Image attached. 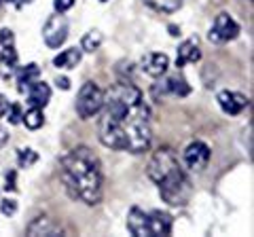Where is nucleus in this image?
Here are the masks:
<instances>
[{"mask_svg":"<svg viewBox=\"0 0 254 237\" xmlns=\"http://www.w3.org/2000/svg\"><path fill=\"white\" fill-rule=\"evenodd\" d=\"M100 142L113 151L140 155L150 146V118L142 91L131 83H117L104 96Z\"/></svg>","mask_w":254,"mask_h":237,"instance_id":"obj_1","label":"nucleus"},{"mask_svg":"<svg viewBox=\"0 0 254 237\" xmlns=\"http://www.w3.org/2000/svg\"><path fill=\"white\" fill-rule=\"evenodd\" d=\"M60 176L68 195L87 205H95L102 199V165L100 159L87 146L70 151L60 163Z\"/></svg>","mask_w":254,"mask_h":237,"instance_id":"obj_2","label":"nucleus"},{"mask_svg":"<svg viewBox=\"0 0 254 237\" xmlns=\"http://www.w3.org/2000/svg\"><path fill=\"white\" fill-rule=\"evenodd\" d=\"M148 178L159 186L163 201L170 205H185L190 199V180L187 174L182 172L176 155L172 148H159V151L150 157L148 168H146Z\"/></svg>","mask_w":254,"mask_h":237,"instance_id":"obj_3","label":"nucleus"},{"mask_svg":"<svg viewBox=\"0 0 254 237\" xmlns=\"http://www.w3.org/2000/svg\"><path fill=\"white\" fill-rule=\"evenodd\" d=\"M104 104V91L95 83H85L76 96V113L81 118H91L102 110Z\"/></svg>","mask_w":254,"mask_h":237,"instance_id":"obj_4","label":"nucleus"},{"mask_svg":"<svg viewBox=\"0 0 254 237\" xmlns=\"http://www.w3.org/2000/svg\"><path fill=\"white\" fill-rule=\"evenodd\" d=\"M43 38L49 49H60V47L66 43L68 38V21L62 13L58 15H51L49 19L45 21V28H43Z\"/></svg>","mask_w":254,"mask_h":237,"instance_id":"obj_5","label":"nucleus"},{"mask_svg":"<svg viewBox=\"0 0 254 237\" xmlns=\"http://www.w3.org/2000/svg\"><path fill=\"white\" fill-rule=\"evenodd\" d=\"M237 34H240V23H237L231 15L220 13V15H216V19H214V26L210 28L208 38L212 43H229V41H233V38H237Z\"/></svg>","mask_w":254,"mask_h":237,"instance_id":"obj_6","label":"nucleus"},{"mask_svg":"<svg viewBox=\"0 0 254 237\" xmlns=\"http://www.w3.org/2000/svg\"><path fill=\"white\" fill-rule=\"evenodd\" d=\"M210 155L212 153H210L208 144L201 142V140H195V142H190V144L185 148V163L193 172H201L205 165H208Z\"/></svg>","mask_w":254,"mask_h":237,"instance_id":"obj_7","label":"nucleus"},{"mask_svg":"<svg viewBox=\"0 0 254 237\" xmlns=\"http://www.w3.org/2000/svg\"><path fill=\"white\" fill-rule=\"evenodd\" d=\"M155 96H174V98H187L190 93V87L187 83L185 76L180 74H174V76H168L165 81H159L155 87H153Z\"/></svg>","mask_w":254,"mask_h":237,"instance_id":"obj_8","label":"nucleus"},{"mask_svg":"<svg viewBox=\"0 0 254 237\" xmlns=\"http://www.w3.org/2000/svg\"><path fill=\"white\" fill-rule=\"evenodd\" d=\"M218 104L222 108V113H227V115H231V117H237V115H242V110L248 106V98L242 96V93H237V91H220L218 93Z\"/></svg>","mask_w":254,"mask_h":237,"instance_id":"obj_9","label":"nucleus"},{"mask_svg":"<svg viewBox=\"0 0 254 237\" xmlns=\"http://www.w3.org/2000/svg\"><path fill=\"white\" fill-rule=\"evenodd\" d=\"M127 229L131 235L136 237H150V223H148V214L140 208H131L127 214Z\"/></svg>","mask_w":254,"mask_h":237,"instance_id":"obj_10","label":"nucleus"},{"mask_svg":"<svg viewBox=\"0 0 254 237\" xmlns=\"http://www.w3.org/2000/svg\"><path fill=\"white\" fill-rule=\"evenodd\" d=\"M170 66V59L165 53H148L142 58V70L148 74V76H163L165 70Z\"/></svg>","mask_w":254,"mask_h":237,"instance_id":"obj_11","label":"nucleus"},{"mask_svg":"<svg viewBox=\"0 0 254 237\" xmlns=\"http://www.w3.org/2000/svg\"><path fill=\"white\" fill-rule=\"evenodd\" d=\"M201 59V51L197 45V38H189L178 47V55H176V66L182 68L185 64H195Z\"/></svg>","mask_w":254,"mask_h":237,"instance_id":"obj_12","label":"nucleus"},{"mask_svg":"<svg viewBox=\"0 0 254 237\" xmlns=\"http://www.w3.org/2000/svg\"><path fill=\"white\" fill-rule=\"evenodd\" d=\"M148 223H150V237L155 235H170L172 233V216L165 212H150L148 214Z\"/></svg>","mask_w":254,"mask_h":237,"instance_id":"obj_13","label":"nucleus"},{"mask_svg":"<svg viewBox=\"0 0 254 237\" xmlns=\"http://www.w3.org/2000/svg\"><path fill=\"white\" fill-rule=\"evenodd\" d=\"M51 100V87L47 83L41 81H34L30 85V91H28V102L32 106H38V108H45Z\"/></svg>","mask_w":254,"mask_h":237,"instance_id":"obj_14","label":"nucleus"},{"mask_svg":"<svg viewBox=\"0 0 254 237\" xmlns=\"http://www.w3.org/2000/svg\"><path fill=\"white\" fill-rule=\"evenodd\" d=\"M62 229L58 223H53L49 216H41L36 220H32L28 227V235H60Z\"/></svg>","mask_w":254,"mask_h":237,"instance_id":"obj_15","label":"nucleus"},{"mask_svg":"<svg viewBox=\"0 0 254 237\" xmlns=\"http://www.w3.org/2000/svg\"><path fill=\"white\" fill-rule=\"evenodd\" d=\"M81 58H83V51L76 49V47H70V49L62 51L58 58L53 59V66L55 68H66V70H70V68H76L78 64H81Z\"/></svg>","mask_w":254,"mask_h":237,"instance_id":"obj_16","label":"nucleus"},{"mask_svg":"<svg viewBox=\"0 0 254 237\" xmlns=\"http://www.w3.org/2000/svg\"><path fill=\"white\" fill-rule=\"evenodd\" d=\"M38 74H41V68L36 64H28L26 68H21L17 72V83H19V91H26L28 87L38 81Z\"/></svg>","mask_w":254,"mask_h":237,"instance_id":"obj_17","label":"nucleus"},{"mask_svg":"<svg viewBox=\"0 0 254 237\" xmlns=\"http://www.w3.org/2000/svg\"><path fill=\"white\" fill-rule=\"evenodd\" d=\"M21 121L26 123V127L28 129H41L43 125H45V115H43V108H38V106H32L26 115L21 117Z\"/></svg>","mask_w":254,"mask_h":237,"instance_id":"obj_18","label":"nucleus"},{"mask_svg":"<svg viewBox=\"0 0 254 237\" xmlns=\"http://www.w3.org/2000/svg\"><path fill=\"white\" fill-rule=\"evenodd\" d=\"M144 4L159 13H174L182 6V0H144Z\"/></svg>","mask_w":254,"mask_h":237,"instance_id":"obj_19","label":"nucleus"},{"mask_svg":"<svg viewBox=\"0 0 254 237\" xmlns=\"http://www.w3.org/2000/svg\"><path fill=\"white\" fill-rule=\"evenodd\" d=\"M102 45V32H98V30H91V32H87L83 36L81 41V51H87V53H93L98 51Z\"/></svg>","mask_w":254,"mask_h":237,"instance_id":"obj_20","label":"nucleus"},{"mask_svg":"<svg viewBox=\"0 0 254 237\" xmlns=\"http://www.w3.org/2000/svg\"><path fill=\"white\" fill-rule=\"evenodd\" d=\"M17 161H19V168H32V165L38 161V155L32 151V148H19Z\"/></svg>","mask_w":254,"mask_h":237,"instance_id":"obj_21","label":"nucleus"},{"mask_svg":"<svg viewBox=\"0 0 254 237\" xmlns=\"http://www.w3.org/2000/svg\"><path fill=\"white\" fill-rule=\"evenodd\" d=\"M2 64L9 66V68H15L17 66V53H15V47H2Z\"/></svg>","mask_w":254,"mask_h":237,"instance_id":"obj_22","label":"nucleus"},{"mask_svg":"<svg viewBox=\"0 0 254 237\" xmlns=\"http://www.w3.org/2000/svg\"><path fill=\"white\" fill-rule=\"evenodd\" d=\"M6 113H9V117H6V118H9V123L11 125H17V123H21V106L19 104H11L9 108H6Z\"/></svg>","mask_w":254,"mask_h":237,"instance_id":"obj_23","label":"nucleus"},{"mask_svg":"<svg viewBox=\"0 0 254 237\" xmlns=\"http://www.w3.org/2000/svg\"><path fill=\"white\" fill-rule=\"evenodd\" d=\"M0 45H2V47H13V45H15V34H13V30H9V28H2V30H0Z\"/></svg>","mask_w":254,"mask_h":237,"instance_id":"obj_24","label":"nucleus"},{"mask_svg":"<svg viewBox=\"0 0 254 237\" xmlns=\"http://www.w3.org/2000/svg\"><path fill=\"white\" fill-rule=\"evenodd\" d=\"M0 210H2L4 216H13L15 212H17V201L15 199H4L2 203H0Z\"/></svg>","mask_w":254,"mask_h":237,"instance_id":"obj_25","label":"nucleus"},{"mask_svg":"<svg viewBox=\"0 0 254 237\" xmlns=\"http://www.w3.org/2000/svg\"><path fill=\"white\" fill-rule=\"evenodd\" d=\"M74 2H76V0H55L53 4H55V11H58V13H66Z\"/></svg>","mask_w":254,"mask_h":237,"instance_id":"obj_26","label":"nucleus"},{"mask_svg":"<svg viewBox=\"0 0 254 237\" xmlns=\"http://www.w3.org/2000/svg\"><path fill=\"white\" fill-rule=\"evenodd\" d=\"M6 191H15L17 188V184H15V172H9L6 174V184H4Z\"/></svg>","mask_w":254,"mask_h":237,"instance_id":"obj_27","label":"nucleus"},{"mask_svg":"<svg viewBox=\"0 0 254 237\" xmlns=\"http://www.w3.org/2000/svg\"><path fill=\"white\" fill-rule=\"evenodd\" d=\"M6 108H9V102H6L4 96H0V118L6 115Z\"/></svg>","mask_w":254,"mask_h":237,"instance_id":"obj_28","label":"nucleus"},{"mask_svg":"<svg viewBox=\"0 0 254 237\" xmlns=\"http://www.w3.org/2000/svg\"><path fill=\"white\" fill-rule=\"evenodd\" d=\"M6 142H9V131H6L4 127H0V148H2Z\"/></svg>","mask_w":254,"mask_h":237,"instance_id":"obj_29","label":"nucleus"},{"mask_svg":"<svg viewBox=\"0 0 254 237\" xmlns=\"http://www.w3.org/2000/svg\"><path fill=\"white\" fill-rule=\"evenodd\" d=\"M55 83H58V87H62V89H70V81H68V78H66V76H62V78H58V81H55Z\"/></svg>","mask_w":254,"mask_h":237,"instance_id":"obj_30","label":"nucleus"},{"mask_svg":"<svg viewBox=\"0 0 254 237\" xmlns=\"http://www.w3.org/2000/svg\"><path fill=\"white\" fill-rule=\"evenodd\" d=\"M6 2H11V4H15V6H17V9H21L23 4H30L32 0H6Z\"/></svg>","mask_w":254,"mask_h":237,"instance_id":"obj_31","label":"nucleus"},{"mask_svg":"<svg viewBox=\"0 0 254 237\" xmlns=\"http://www.w3.org/2000/svg\"><path fill=\"white\" fill-rule=\"evenodd\" d=\"M170 34H172V36H178V34H180V28H176V26H170Z\"/></svg>","mask_w":254,"mask_h":237,"instance_id":"obj_32","label":"nucleus"},{"mask_svg":"<svg viewBox=\"0 0 254 237\" xmlns=\"http://www.w3.org/2000/svg\"><path fill=\"white\" fill-rule=\"evenodd\" d=\"M100 2H108V0H100Z\"/></svg>","mask_w":254,"mask_h":237,"instance_id":"obj_33","label":"nucleus"},{"mask_svg":"<svg viewBox=\"0 0 254 237\" xmlns=\"http://www.w3.org/2000/svg\"><path fill=\"white\" fill-rule=\"evenodd\" d=\"M0 4H2V0H0Z\"/></svg>","mask_w":254,"mask_h":237,"instance_id":"obj_34","label":"nucleus"}]
</instances>
